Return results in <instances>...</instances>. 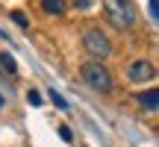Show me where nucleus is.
Here are the masks:
<instances>
[{
  "instance_id": "1",
  "label": "nucleus",
  "mask_w": 159,
  "mask_h": 147,
  "mask_svg": "<svg viewBox=\"0 0 159 147\" xmlns=\"http://www.w3.org/2000/svg\"><path fill=\"white\" fill-rule=\"evenodd\" d=\"M80 77H83L85 85H91L94 91H112V74L103 68L100 62H85L83 68H80Z\"/></svg>"
},
{
  "instance_id": "2",
  "label": "nucleus",
  "mask_w": 159,
  "mask_h": 147,
  "mask_svg": "<svg viewBox=\"0 0 159 147\" xmlns=\"http://www.w3.org/2000/svg\"><path fill=\"white\" fill-rule=\"evenodd\" d=\"M106 21L112 24L115 29H127L133 27V21H136V9H133V3H106Z\"/></svg>"
},
{
  "instance_id": "3",
  "label": "nucleus",
  "mask_w": 159,
  "mask_h": 147,
  "mask_svg": "<svg viewBox=\"0 0 159 147\" xmlns=\"http://www.w3.org/2000/svg\"><path fill=\"white\" fill-rule=\"evenodd\" d=\"M83 44H85V50H89L94 59H106L109 53H112V41H109V35H103L100 29H91V27L83 33Z\"/></svg>"
},
{
  "instance_id": "4",
  "label": "nucleus",
  "mask_w": 159,
  "mask_h": 147,
  "mask_svg": "<svg viewBox=\"0 0 159 147\" xmlns=\"http://www.w3.org/2000/svg\"><path fill=\"white\" fill-rule=\"evenodd\" d=\"M153 65L148 62V59H136V62L127 68V77H130V82H148V79H153Z\"/></svg>"
},
{
  "instance_id": "5",
  "label": "nucleus",
  "mask_w": 159,
  "mask_h": 147,
  "mask_svg": "<svg viewBox=\"0 0 159 147\" xmlns=\"http://www.w3.org/2000/svg\"><path fill=\"white\" fill-rule=\"evenodd\" d=\"M139 106L142 109H150V112H153V109H159V88H148V91H139Z\"/></svg>"
},
{
  "instance_id": "6",
  "label": "nucleus",
  "mask_w": 159,
  "mask_h": 147,
  "mask_svg": "<svg viewBox=\"0 0 159 147\" xmlns=\"http://www.w3.org/2000/svg\"><path fill=\"white\" fill-rule=\"evenodd\" d=\"M41 9L50 12V15H62V12H65V3H62V0H44Z\"/></svg>"
},
{
  "instance_id": "7",
  "label": "nucleus",
  "mask_w": 159,
  "mask_h": 147,
  "mask_svg": "<svg viewBox=\"0 0 159 147\" xmlns=\"http://www.w3.org/2000/svg\"><path fill=\"white\" fill-rule=\"evenodd\" d=\"M0 68L6 74H18V65H15V59H12L9 53H0Z\"/></svg>"
},
{
  "instance_id": "8",
  "label": "nucleus",
  "mask_w": 159,
  "mask_h": 147,
  "mask_svg": "<svg viewBox=\"0 0 159 147\" xmlns=\"http://www.w3.org/2000/svg\"><path fill=\"white\" fill-rule=\"evenodd\" d=\"M47 97H50V100L56 103V109H62V112H65V109H68V100H65V97L59 94L56 88H50V91H47Z\"/></svg>"
},
{
  "instance_id": "9",
  "label": "nucleus",
  "mask_w": 159,
  "mask_h": 147,
  "mask_svg": "<svg viewBox=\"0 0 159 147\" xmlns=\"http://www.w3.org/2000/svg\"><path fill=\"white\" fill-rule=\"evenodd\" d=\"M12 21L21 24V27H30V21H27V15H24V12H12Z\"/></svg>"
},
{
  "instance_id": "10",
  "label": "nucleus",
  "mask_w": 159,
  "mask_h": 147,
  "mask_svg": "<svg viewBox=\"0 0 159 147\" xmlns=\"http://www.w3.org/2000/svg\"><path fill=\"white\" fill-rule=\"evenodd\" d=\"M59 136H62V138H65V141H68V144L74 141V132H71V130H68V127H65V124L59 127Z\"/></svg>"
},
{
  "instance_id": "11",
  "label": "nucleus",
  "mask_w": 159,
  "mask_h": 147,
  "mask_svg": "<svg viewBox=\"0 0 159 147\" xmlns=\"http://www.w3.org/2000/svg\"><path fill=\"white\" fill-rule=\"evenodd\" d=\"M27 100L33 103V106H41V94H39V91H35V88H33V91H30V94H27Z\"/></svg>"
},
{
  "instance_id": "12",
  "label": "nucleus",
  "mask_w": 159,
  "mask_h": 147,
  "mask_svg": "<svg viewBox=\"0 0 159 147\" xmlns=\"http://www.w3.org/2000/svg\"><path fill=\"white\" fill-rule=\"evenodd\" d=\"M148 6H150V12H153V18H156V21H159V0H150V3H148Z\"/></svg>"
},
{
  "instance_id": "13",
  "label": "nucleus",
  "mask_w": 159,
  "mask_h": 147,
  "mask_svg": "<svg viewBox=\"0 0 159 147\" xmlns=\"http://www.w3.org/2000/svg\"><path fill=\"white\" fill-rule=\"evenodd\" d=\"M0 106H3V97H0Z\"/></svg>"
}]
</instances>
